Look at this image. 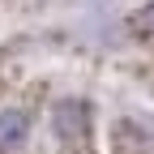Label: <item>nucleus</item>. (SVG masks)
Instances as JSON below:
<instances>
[{
  "instance_id": "nucleus-1",
  "label": "nucleus",
  "mask_w": 154,
  "mask_h": 154,
  "mask_svg": "<svg viewBox=\"0 0 154 154\" xmlns=\"http://www.w3.org/2000/svg\"><path fill=\"white\" fill-rule=\"evenodd\" d=\"M51 124H56V137L60 141H82L90 133V107L82 99H60L51 111Z\"/></svg>"
},
{
  "instance_id": "nucleus-2",
  "label": "nucleus",
  "mask_w": 154,
  "mask_h": 154,
  "mask_svg": "<svg viewBox=\"0 0 154 154\" xmlns=\"http://www.w3.org/2000/svg\"><path fill=\"white\" fill-rule=\"evenodd\" d=\"M30 137V116L22 107H5L0 111V154H13L17 146H26Z\"/></svg>"
},
{
  "instance_id": "nucleus-3",
  "label": "nucleus",
  "mask_w": 154,
  "mask_h": 154,
  "mask_svg": "<svg viewBox=\"0 0 154 154\" xmlns=\"http://www.w3.org/2000/svg\"><path fill=\"white\" fill-rule=\"evenodd\" d=\"M128 30L141 38V43H154V5H141L137 13L128 17Z\"/></svg>"
}]
</instances>
